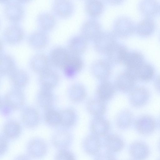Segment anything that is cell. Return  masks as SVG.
I'll return each instance as SVG.
<instances>
[{"label": "cell", "instance_id": "cell-1", "mask_svg": "<svg viewBox=\"0 0 160 160\" xmlns=\"http://www.w3.org/2000/svg\"><path fill=\"white\" fill-rule=\"evenodd\" d=\"M116 37L113 32L102 31L94 41L95 50L99 53L106 54L117 42Z\"/></svg>", "mask_w": 160, "mask_h": 160}, {"label": "cell", "instance_id": "cell-20", "mask_svg": "<svg viewBox=\"0 0 160 160\" xmlns=\"http://www.w3.org/2000/svg\"><path fill=\"white\" fill-rule=\"evenodd\" d=\"M21 117L23 124L29 128L37 126L40 122V116L38 112L33 107L24 108L21 112Z\"/></svg>", "mask_w": 160, "mask_h": 160}, {"label": "cell", "instance_id": "cell-6", "mask_svg": "<svg viewBox=\"0 0 160 160\" xmlns=\"http://www.w3.org/2000/svg\"><path fill=\"white\" fill-rule=\"evenodd\" d=\"M111 64L107 59H99L91 66V70L93 76L102 81L107 80L111 72Z\"/></svg>", "mask_w": 160, "mask_h": 160}, {"label": "cell", "instance_id": "cell-30", "mask_svg": "<svg viewBox=\"0 0 160 160\" xmlns=\"http://www.w3.org/2000/svg\"><path fill=\"white\" fill-rule=\"evenodd\" d=\"M143 60V56L139 52L128 51L122 63L126 67V69L133 70L142 63Z\"/></svg>", "mask_w": 160, "mask_h": 160}, {"label": "cell", "instance_id": "cell-23", "mask_svg": "<svg viewBox=\"0 0 160 160\" xmlns=\"http://www.w3.org/2000/svg\"><path fill=\"white\" fill-rule=\"evenodd\" d=\"M104 144L108 151L112 153L121 151L124 146L123 139L120 136L115 134L106 136Z\"/></svg>", "mask_w": 160, "mask_h": 160}, {"label": "cell", "instance_id": "cell-14", "mask_svg": "<svg viewBox=\"0 0 160 160\" xmlns=\"http://www.w3.org/2000/svg\"><path fill=\"white\" fill-rule=\"evenodd\" d=\"M149 97V92L145 87L139 86L134 88L131 92L129 99L134 107L142 106L147 103Z\"/></svg>", "mask_w": 160, "mask_h": 160}, {"label": "cell", "instance_id": "cell-32", "mask_svg": "<svg viewBox=\"0 0 160 160\" xmlns=\"http://www.w3.org/2000/svg\"><path fill=\"white\" fill-rule=\"evenodd\" d=\"M14 58L10 54L2 53L0 57V72L2 75L9 74L16 68Z\"/></svg>", "mask_w": 160, "mask_h": 160}, {"label": "cell", "instance_id": "cell-4", "mask_svg": "<svg viewBox=\"0 0 160 160\" xmlns=\"http://www.w3.org/2000/svg\"><path fill=\"white\" fill-rule=\"evenodd\" d=\"M24 35L22 27L16 23L7 26L3 32L4 40L11 44H16L20 42L23 38Z\"/></svg>", "mask_w": 160, "mask_h": 160}, {"label": "cell", "instance_id": "cell-28", "mask_svg": "<svg viewBox=\"0 0 160 160\" xmlns=\"http://www.w3.org/2000/svg\"><path fill=\"white\" fill-rule=\"evenodd\" d=\"M51 91L42 88L36 96L37 104L46 110L51 108L53 103L54 96Z\"/></svg>", "mask_w": 160, "mask_h": 160}, {"label": "cell", "instance_id": "cell-19", "mask_svg": "<svg viewBox=\"0 0 160 160\" xmlns=\"http://www.w3.org/2000/svg\"><path fill=\"white\" fill-rule=\"evenodd\" d=\"M88 44V41L82 35H76L69 40L68 49L71 54L79 56L86 51Z\"/></svg>", "mask_w": 160, "mask_h": 160}, {"label": "cell", "instance_id": "cell-26", "mask_svg": "<svg viewBox=\"0 0 160 160\" xmlns=\"http://www.w3.org/2000/svg\"><path fill=\"white\" fill-rule=\"evenodd\" d=\"M9 75L11 82L16 88L24 87L29 81L28 73L22 69L16 68Z\"/></svg>", "mask_w": 160, "mask_h": 160}, {"label": "cell", "instance_id": "cell-39", "mask_svg": "<svg viewBox=\"0 0 160 160\" xmlns=\"http://www.w3.org/2000/svg\"><path fill=\"white\" fill-rule=\"evenodd\" d=\"M56 160H75V157L71 151L63 149L57 154Z\"/></svg>", "mask_w": 160, "mask_h": 160}, {"label": "cell", "instance_id": "cell-34", "mask_svg": "<svg viewBox=\"0 0 160 160\" xmlns=\"http://www.w3.org/2000/svg\"><path fill=\"white\" fill-rule=\"evenodd\" d=\"M21 130L20 124L14 120H10L6 122L3 128L5 135L11 138L18 136L21 133Z\"/></svg>", "mask_w": 160, "mask_h": 160}, {"label": "cell", "instance_id": "cell-17", "mask_svg": "<svg viewBox=\"0 0 160 160\" xmlns=\"http://www.w3.org/2000/svg\"><path fill=\"white\" fill-rule=\"evenodd\" d=\"M128 52L125 45L116 42L106 54L107 59L111 64L122 63Z\"/></svg>", "mask_w": 160, "mask_h": 160}, {"label": "cell", "instance_id": "cell-21", "mask_svg": "<svg viewBox=\"0 0 160 160\" xmlns=\"http://www.w3.org/2000/svg\"><path fill=\"white\" fill-rule=\"evenodd\" d=\"M110 128L109 121L102 116L95 117L90 124V129L92 134L98 137L106 136Z\"/></svg>", "mask_w": 160, "mask_h": 160}, {"label": "cell", "instance_id": "cell-40", "mask_svg": "<svg viewBox=\"0 0 160 160\" xmlns=\"http://www.w3.org/2000/svg\"><path fill=\"white\" fill-rule=\"evenodd\" d=\"M95 160H117L112 152L108 151L104 152L98 154Z\"/></svg>", "mask_w": 160, "mask_h": 160}, {"label": "cell", "instance_id": "cell-45", "mask_svg": "<svg viewBox=\"0 0 160 160\" xmlns=\"http://www.w3.org/2000/svg\"><path fill=\"white\" fill-rule=\"evenodd\" d=\"M158 160H160V158L159 159H158Z\"/></svg>", "mask_w": 160, "mask_h": 160}, {"label": "cell", "instance_id": "cell-36", "mask_svg": "<svg viewBox=\"0 0 160 160\" xmlns=\"http://www.w3.org/2000/svg\"><path fill=\"white\" fill-rule=\"evenodd\" d=\"M59 112L60 124L66 127L73 126L75 123L76 116L75 112L72 109H67L61 110Z\"/></svg>", "mask_w": 160, "mask_h": 160}, {"label": "cell", "instance_id": "cell-43", "mask_svg": "<svg viewBox=\"0 0 160 160\" xmlns=\"http://www.w3.org/2000/svg\"><path fill=\"white\" fill-rule=\"evenodd\" d=\"M158 149L160 152V139L159 140L158 143Z\"/></svg>", "mask_w": 160, "mask_h": 160}, {"label": "cell", "instance_id": "cell-38", "mask_svg": "<svg viewBox=\"0 0 160 160\" xmlns=\"http://www.w3.org/2000/svg\"><path fill=\"white\" fill-rule=\"evenodd\" d=\"M153 27V23L152 21L146 20L141 22L139 27H137L139 28V29H137V30L138 31L139 30V33L142 35H147L151 33Z\"/></svg>", "mask_w": 160, "mask_h": 160}, {"label": "cell", "instance_id": "cell-12", "mask_svg": "<svg viewBox=\"0 0 160 160\" xmlns=\"http://www.w3.org/2000/svg\"><path fill=\"white\" fill-rule=\"evenodd\" d=\"M29 63L33 71L40 74L50 68L51 63L48 56L43 53H38L31 57Z\"/></svg>", "mask_w": 160, "mask_h": 160}, {"label": "cell", "instance_id": "cell-5", "mask_svg": "<svg viewBox=\"0 0 160 160\" xmlns=\"http://www.w3.org/2000/svg\"><path fill=\"white\" fill-rule=\"evenodd\" d=\"M113 32L116 37L127 38L130 35L133 30V26L131 20L124 16L118 18L113 25Z\"/></svg>", "mask_w": 160, "mask_h": 160}, {"label": "cell", "instance_id": "cell-27", "mask_svg": "<svg viewBox=\"0 0 160 160\" xmlns=\"http://www.w3.org/2000/svg\"><path fill=\"white\" fill-rule=\"evenodd\" d=\"M115 91L114 85L107 80L102 81L98 85L97 90L98 98L104 101L110 100Z\"/></svg>", "mask_w": 160, "mask_h": 160}, {"label": "cell", "instance_id": "cell-7", "mask_svg": "<svg viewBox=\"0 0 160 160\" xmlns=\"http://www.w3.org/2000/svg\"><path fill=\"white\" fill-rule=\"evenodd\" d=\"M137 79L132 73L126 70L117 76L115 86L122 92H131L134 88Z\"/></svg>", "mask_w": 160, "mask_h": 160}, {"label": "cell", "instance_id": "cell-31", "mask_svg": "<svg viewBox=\"0 0 160 160\" xmlns=\"http://www.w3.org/2000/svg\"><path fill=\"white\" fill-rule=\"evenodd\" d=\"M69 98L74 102H78L83 101L86 98V91L82 84L76 83L72 85L68 91Z\"/></svg>", "mask_w": 160, "mask_h": 160}, {"label": "cell", "instance_id": "cell-35", "mask_svg": "<svg viewBox=\"0 0 160 160\" xmlns=\"http://www.w3.org/2000/svg\"><path fill=\"white\" fill-rule=\"evenodd\" d=\"M132 119V115L128 110H123L117 115L116 122L117 127L121 130H125L130 126Z\"/></svg>", "mask_w": 160, "mask_h": 160}, {"label": "cell", "instance_id": "cell-41", "mask_svg": "<svg viewBox=\"0 0 160 160\" xmlns=\"http://www.w3.org/2000/svg\"><path fill=\"white\" fill-rule=\"evenodd\" d=\"M12 111V110L1 99L0 102V112L3 116H7L9 115Z\"/></svg>", "mask_w": 160, "mask_h": 160}, {"label": "cell", "instance_id": "cell-42", "mask_svg": "<svg viewBox=\"0 0 160 160\" xmlns=\"http://www.w3.org/2000/svg\"><path fill=\"white\" fill-rule=\"evenodd\" d=\"M154 85L157 91L160 92V76L156 78L154 81Z\"/></svg>", "mask_w": 160, "mask_h": 160}, {"label": "cell", "instance_id": "cell-10", "mask_svg": "<svg viewBox=\"0 0 160 160\" xmlns=\"http://www.w3.org/2000/svg\"><path fill=\"white\" fill-rule=\"evenodd\" d=\"M27 41L32 48L41 49L47 45L49 41V37L46 32L40 29L30 33L27 37Z\"/></svg>", "mask_w": 160, "mask_h": 160}, {"label": "cell", "instance_id": "cell-13", "mask_svg": "<svg viewBox=\"0 0 160 160\" xmlns=\"http://www.w3.org/2000/svg\"><path fill=\"white\" fill-rule=\"evenodd\" d=\"M129 152L133 160H146L150 155V149L145 142L136 141L130 145Z\"/></svg>", "mask_w": 160, "mask_h": 160}, {"label": "cell", "instance_id": "cell-37", "mask_svg": "<svg viewBox=\"0 0 160 160\" xmlns=\"http://www.w3.org/2000/svg\"><path fill=\"white\" fill-rule=\"evenodd\" d=\"M44 119L45 122L51 126L55 127L60 124L59 112L51 108L46 110Z\"/></svg>", "mask_w": 160, "mask_h": 160}, {"label": "cell", "instance_id": "cell-11", "mask_svg": "<svg viewBox=\"0 0 160 160\" xmlns=\"http://www.w3.org/2000/svg\"><path fill=\"white\" fill-rule=\"evenodd\" d=\"M102 32L100 23L93 19L86 21L81 28V35L88 41H94Z\"/></svg>", "mask_w": 160, "mask_h": 160}, {"label": "cell", "instance_id": "cell-3", "mask_svg": "<svg viewBox=\"0 0 160 160\" xmlns=\"http://www.w3.org/2000/svg\"><path fill=\"white\" fill-rule=\"evenodd\" d=\"M71 55L68 50L61 46H56L52 49L49 58L51 63L56 67L62 69Z\"/></svg>", "mask_w": 160, "mask_h": 160}, {"label": "cell", "instance_id": "cell-25", "mask_svg": "<svg viewBox=\"0 0 160 160\" xmlns=\"http://www.w3.org/2000/svg\"><path fill=\"white\" fill-rule=\"evenodd\" d=\"M82 147L84 151L90 155H95L99 152L101 142L98 137L93 135H89L84 139Z\"/></svg>", "mask_w": 160, "mask_h": 160}, {"label": "cell", "instance_id": "cell-18", "mask_svg": "<svg viewBox=\"0 0 160 160\" xmlns=\"http://www.w3.org/2000/svg\"><path fill=\"white\" fill-rule=\"evenodd\" d=\"M52 9L57 16L62 18H66L72 14L74 6L73 3L70 1L56 0L52 3Z\"/></svg>", "mask_w": 160, "mask_h": 160}, {"label": "cell", "instance_id": "cell-8", "mask_svg": "<svg viewBox=\"0 0 160 160\" xmlns=\"http://www.w3.org/2000/svg\"><path fill=\"white\" fill-rule=\"evenodd\" d=\"M2 99L12 110H14L22 107L25 102V97L21 90L16 88L8 92Z\"/></svg>", "mask_w": 160, "mask_h": 160}, {"label": "cell", "instance_id": "cell-22", "mask_svg": "<svg viewBox=\"0 0 160 160\" xmlns=\"http://www.w3.org/2000/svg\"><path fill=\"white\" fill-rule=\"evenodd\" d=\"M126 70L132 73L137 79L147 81L150 80L154 74V70L150 64L143 62L136 68L133 70Z\"/></svg>", "mask_w": 160, "mask_h": 160}, {"label": "cell", "instance_id": "cell-2", "mask_svg": "<svg viewBox=\"0 0 160 160\" xmlns=\"http://www.w3.org/2000/svg\"><path fill=\"white\" fill-rule=\"evenodd\" d=\"M3 11L6 18L13 22L21 20L25 14L24 7L19 1H8L6 2Z\"/></svg>", "mask_w": 160, "mask_h": 160}, {"label": "cell", "instance_id": "cell-16", "mask_svg": "<svg viewBox=\"0 0 160 160\" xmlns=\"http://www.w3.org/2000/svg\"><path fill=\"white\" fill-rule=\"evenodd\" d=\"M59 80L57 72L49 68L40 74L39 82L42 88L52 90L57 85Z\"/></svg>", "mask_w": 160, "mask_h": 160}, {"label": "cell", "instance_id": "cell-9", "mask_svg": "<svg viewBox=\"0 0 160 160\" xmlns=\"http://www.w3.org/2000/svg\"><path fill=\"white\" fill-rule=\"evenodd\" d=\"M135 126L137 131L141 134L148 135L154 132L156 123L152 117L144 115L140 117L136 120Z\"/></svg>", "mask_w": 160, "mask_h": 160}, {"label": "cell", "instance_id": "cell-15", "mask_svg": "<svg viewBox=\"0 0 160 160\" xmlns=\"http://www.w3.org/2000/svg\"><path fill=\"white\" fill-rule=\"evenodd\" d=\"M83 65V61L79 56L71 54L62 69L66 76L70 78L81 71Z\"/></svg>", "mask_w": 160, "mask_h": 160}, {"label": "cell", "instance_id": "cell-29", "mask_svg": "<svg viewBox=\"0 0 160 160\" xmlns=\"http://www.w3.org/2000/svg\"><path fill=\"white\" fill-rule=\"evenodd\" d=\"M86 108L89 113L95 117L102 116L106 111L105 101L98 98L88 101L87 103Z\"/></svg>", "mask_w": 160, "mask_h": 160}, {"label": "cell", "instance_id": "cell-44", "mask_svg": "<svg viewBox=\"0 0 160 160\" xmlns=\"http://www.w3.org/2000/svg\"><path fill=\"white\" fill-rule=\"evenodd\" d=\"M159 127H160V120H159Z\"/></svg>", "mask_w": 160, "mask_h": 160}, {"label": "cell", "instance_id": "cell-24", "mask_svg": "<svg viewBox=\"0 0 160 160\" xmlns=\"http://www.w3.org/2000/svg\"><path fill=\"white\" fill-rule=\"evenodd\" d=\"M36 22L40 29L46 32L52 30L55 27L56 20L52 13L48 12H43L38 15Z\"/></svg>", "mask_w": 160, "mask_h": 160}, {"label": "cell", "instance_id": "cell-33", "mask_svg": "<svg viewBox=\"0 0 160 160\" xmlns=\"http://www.w3.org/2000/svg\"><path fill=\"white\" fill-rule=\"evenodd\" d=\"M86 12L90 17L97 18L102 14L104 9V5L101 1L90 0L87 1L85 5Z\"/></svg>", "mask_w": 160, "mask_h": 160}]
</instances>
